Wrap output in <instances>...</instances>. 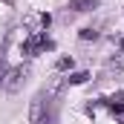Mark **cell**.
I'll return each mask as SVG.
<instances>
[{
    "label": "cell",
    "instance_id": "5b68a950",
    "mask_svg": "<svg viewBox=\"0 0 124 124\" xmlns=\"http://www.w3.org/2000/svg\"><path fill=\"white\" fill-rule=\"evenodd\" d=\"M95 6H98V0H69L66 3L69 12H93Z\"/></svg>",
    "mask_w": 124,
    "mask_h": 124
},
{
    "label": "cell",
    "instance_id": "52a82bcc",
    "mask_svg": "<svg viewBox=\"0 0 124 124\" xmlns=\"http://www.w3.org/2000/svg\"><path fill=\"white\" fill-rule=\"evenodd\" d=\"M6 49H0V87H3V81H6V75H9V63H6V55H3Z\"/></svg>",
    "mask_w": 124,
    "mask_h": 124
},
{
    "label": "cell",
    "instance_id": "7a4b0ae2",
    "mask_svg": "<svg viewBox=\"0 0 124 124\" xmlns=\"http://www.w3.org/2000/svg\"><path fill=\"white\" fill-rule=\"evenodd\" d=\"M49 49H55V40H49L43 32H32L29 38L20 43V52H23L26 58H35L38 52H49Z\"/></svg>",
    "mask_w": 124,
    "mask_h": 124
},
{
    "label": "cell",
    "instance_id": "9c48e42d",
    "mask_svg": "<svg viewBox=\"0 0 124 124\" xmlns=\"http://www.w3.org/2000/svg\"><path fill=\"white\" fill-rule=\"evenodd\" d=\"M78 35H81V40H95V38H98V32H95L93 26H87V29H81Z\"/></svg>",
    "mask_w": 124,
    "mask_h": 124
},
{
    "label": "cell",
    "instance_id": "ba28073f",
    "mask_svg": "<svg viewBox=\"0 0 124 124\" xmlns=\"http://www.w3.org/2000/svg\"><path fill=\"white\" fill-rule=\"evenodd\" d=\"M55 69H58V72H66V69H72V58H69V55H63V58H58V63H55Z\"/></svg>",
    "mask_w": 124,
    "mask_h": 124
},
{
    "label": "cell",
    "instance_id": "277c9868",
    "mask_svg": "<svg viewBox=\"0 0 124 124\" xmlns=\"http://www.w3.org/2000/svg\"><path fill=\"white\" fill-rule=\"evenodd\" d=\"M121 101H124V90H118L116 95H110L104 104H107V110H110L113 116H121V113H124V104H121Z\"/></svg>",
    "mask_w": 124,
    "mask_h": 124
},
{
    "label": "cell",
    "instance_id": "8992f818",
    "mask_svg": "<svg viewBox=\"0 0 124 124\" xmlns=\"http://www.w3.org/2000/svg\"><path fill=\"white\" fill-rule=\"evenodd\" d=\"M63 81H66L69 87H78V84H87V81H90V72H84V69H81V72H72V75H69V78H63Z\"/></svg>",
    "mask_w": 124,
    "mask_h": 124
},
{
    "label": "cell",
    "instance_id": "30bf717a",
    "mask_svg": "<svg viewBox=\"0 0 124 124\" xmlns=\"http://www.w3.org/2000/svg\"><path fill=\"white\" fill-rule=\"evenodd\" d=\"M49 23H52V17H49V15H40V26H43V29H46V26H49Z\"/></svg>",
    "mask_w": 124,
    "mask_h": 124
},
{
    "label": "cell",
    "instance_id": "3957f363",
    "mask_svg": "<svg viewBox=\"0 0 124 124\" xmlns=\"http://www.w3.org/2000/svg\"><path fill=\"white\" fill-rule=\"evenodd\" d=\"M26 78H29V66L9 69V75H6V81H3V90H6V93H20L23 84H26Z\"/></svg>",
    "mask_w": 124,
    "mask_h": 124
},
{
    "label": "cell",
    "instance_id": "8fae6325",
    "mask_svg": "<svg viewBox=\"0 0 124 124\" xmlns=\"http://www.w3.org/2000/svg\"><path fill=\"white\" fill-rule=\"evenodd\" d=\"M118 49H121V55H124V38H121V40H118Z\"/></svg>",
    "mask_w": 124,
    "mask_h": 124
},
{
    "label": "cell",
    "instance_id": "6da1fadb",
    "mask_svg": "<svg viewBox=\"0 0 124 124\" xmlns=\"http://www.w3.org/2000/svg\"><path fill=\"white\" fill-rule=\"evenodd\" d=\"M55 121V101L52 93L40 90L29 104V124H52Z\"/></svg>",
    "mask_w": 124,
    "mask_h": 124
}]
</instances>
